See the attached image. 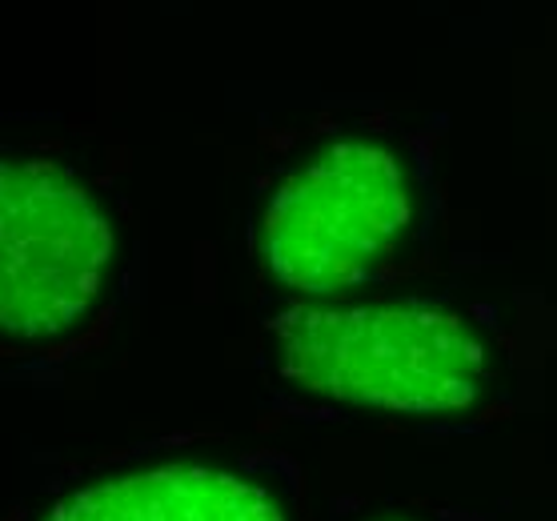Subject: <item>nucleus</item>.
Masks as SVG:
<instances>
[{
    "instance_id": "nucleus-1",
    "label": "nucleus",
    "mask_w": 557,
    "mask_h": 521,
    "mask_svg": "<svg viewBox=\"0 0 557 521\" xmlns=\"http://www.w3.org/2000/svg\"><path fill=\"white\" fill-rule=\"evenodd\" d=\"M425 173L385 128H330L289 157L257 204V265L293 301L354 297L425 233Z\"/></svg>"
},
{
    "instance_id": "nucleus-2",
    "label": "nucleus",
    "mask_w": 557,
    "mask_h": 521,
    "mask_svg": "<svg viewBox=\"0 0 557 521\" xmlns=\"http://www.w3.org/2000/svg\"><path fill=\"white\" fill-rule=\"evenodd\" d=\"M281 382L342 409L449 418L485 401L497 377L494 337L430 297H321L269 318Z\"/></svg>"
},
{
    "instance_id": "nucleus-3",
    "label": "nucleus",
    "mask_w": 557,
    "mask_h": 521,
    "mask_svg": "<svg viewBox=\"0 0 557 521\" xmlns=\"http://www.w3.org/2000/svg\"><path fill=\"white\" fill-rule=\"evenodd\" d=\"M116 225L101 193L49 153L9 149L0 165V337L57 349L101 313Z\"/></svg>"
},
{
    "instance_id": "nucleus-4",
    "label": "nucleus",
    "mask_w": 557,
    "mask_h": 521,
    "mask_svg": "<svg viewBox=\"0 0 557 521\" xmlns=\"http://www.w3.org/2000/svg\"><path fill=\"white\" fill-rule=\"evenodd\" d=\"M40 521H293V506L265 470L181 458L81 485Z\"/></svg>"
},
{
    "instance_id": "nucleus-5",
    "label": "nucleus",
    "mask_w": 557,
    "mask_h": 521,
    "mask_svg": "<svg viewBox=\"0 0 557 521\" xmlns=\"http://www.w3.org/2000/svg\"><path fill=\"white\" fill-rule=\"evenodd\" d=\"M369 521H430V518H409V513H381V518H369Z\"/></svg>"
}]
</instances>
